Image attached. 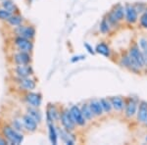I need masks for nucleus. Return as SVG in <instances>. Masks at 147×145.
Segmentation results:
<instances>
[{"instance_id":"c9c22d12","label":"nucleus","mask_w":147,"mask_h":145,"mask_svg":"<svg viewBox=\"0 0 147 145\" xmlns=\"http://www.w3.org/2000/svg\"><path fill=\"white\" fill-rule=\"evenodd\" d=\"M82 59H84V56H75V57H73L71 61H72L73 63H75V62H77V61H79V60H82Z\"/></svg>"},{"instance_id":"72a5a7b5","label":"nucleus","mask_w":147,"mask_h":145,"mask_svg":"<svg viewBox=\"0 0 147 145\" xmlns=\"http://www.w3.org/2000/svg\"><path fill=\"white\" fill-rule=\"evenodd\" d=\"M139 45H140V48L143 51H145L147 47V39L146 38H140L139 39Z\"/></svg>"},{"instance_id":"9b49d317","label":"nucleus","mask_w":147,"mask_h":145,"mask_svg":"<svg viewBox=\"0 0 147 145\" xmlns=\"http://www.w3.org/2000/svg\"><path fill=\"white\" fill-rule=\"evenodd\" d=\"M13 71L17 78H28L34 75V70L32 66H30V64L28 65H16Z\"/></svg>"},{"instance_id":"aec40b11","label":"nucleus","mask_w":147,"mask_h":145,"mask_svg":"<svg viewBox=\"0 0 147 145\" xmlns=\"http://www.w3.org/2000/svg\"><path fill=\"white\" fill-rule=\"evenodd\" d=\"M95 52H97L98 54L104 56V57H110L111 56V49L106 43L104 42H100L96 45Z\"/></svg>"},{"instance_id":"f03ea898","label":"nucleus","mask_w":147,"mask_h":145,"mask_svg":"<svg viewBox=\"0 0 147 145\" xmlns=\"http://www.w3.org/2000/svg\"><path fill=\"white\" fill-rule=\"evenodd\" d=\"M129 54L141 68L146 66L147 56L143 51H141V49L139 48L138 45H134V46L130 47L129 50Z\"/></svg>"},{"instance_id":"f704fd0d","label":"nucleus","mask_w":147,"mask_h":145,"mask_svg":"<svg viewBox=\"0 0 147 145\" xmlns=\"http://www.w3.org/2000/svg\"><path fill=\"white\" fill-rule=\"evenodd\" d=\"M84 47L87 49V51H88V53L92 54V55H93V54L95 53V50H94V49L92 48V47H91L90 45H89L88 43H86V42H85V43H84Z\"/></svg>"},{"instance_id":"0eeeda50","label":"nucleus","mask_w":147,"mask_h":145,"mask_svg":"<svg viewBox=\"0 0 147 145\" xmlns=\"http://www.w3.org/2000/svg\"><path fill=\"white\" fill-rule=\"evenodd\" d=\"M69 110H70L71 116H72L76 125H79V127H84L85 123H86V120H85V118L82 115V110H80V107L77 105H73Z\"/></svg>"},{"instance_id":"ea45409f","label":"nucleus","mask_w":147,"mask_h":145,"mask_svg":"<svg viewBox=\"0 0 147 145\" xmlns=\"http://www.w3.org/2000/svg\"><path fill=\"white\" fill-rule=\"evenodd\" d=\"M146 67H147V61H146Z\"/></svg>"},{"instance_id":"423d86ee","label":"nucleus","mask_w":147,"mask_h":145,"mask_svg":"<svg viewBox=\"0 0 147 145\" xmlns=\"http://www.w3.org/2000/svg\"><path fill=\"white\" fill-rule=\"evenodd\" d=\"M60 121L61 123H62L63 127L67 130H70V132H73L76 127V123L74 122L72 116H71L70 110L66 109V110H63L61 112V115H60Z\"/></svg>"},{"instance_id":"a211bd4d","label":"nucleus","mask_w":147,"mask_h":145,"mask_svg":"<svg viewBox=\"0 0 147 145\" xmlns=\"http://www.w3.org/2000/svg\"><path fill=\"white\" fill-rule=\"evenodd\" d=\"M136 116H137V121H138L139 123H143L147 116V102L140 101L139 107L136 112Z\"/></svg>"},{"instance_id":"f257e3e1","label":"nucleus","mask_w":147,"mask_h":145,"mask_svg":"<svg viewBox=\"0 0 147 145\" xmlns=\"http://www.w3.org/2000/svg\"><path fill=\"white\" fill-rule=\"evenodd\" d=\"M2 132L5 136L8 143L11 144H21L24 141V135L21 132L15 129L11 125H4L2 127Z\"/></svg>"},{"instance_id":"6e6552de","label":"nucleus","mask_w":147,"mask_h":145,"mask_svg":"<svg viewBox=\"0 0 147 145\" xmlns=\"http://www.w3.org/2000/svg\"><path fill=\"white\" fill-rule=\"evenodd\" d=\"M17 84L19 88L24 91H32L36 87V82L30 77L17 78Z\"/></svg>"},{"instance_id":"4468645a","label":"nucleus","mask_w":147,"mask_h":145,"mask_svg":"<svg viewBox=\"0 0 147 145\" xmlns=\"http://www.w3.org/2000/svg\"><path fill=\"white\" fill-rule=\"evenodd\" d=\"M60 115L61 113L59 112L58 108L54 105V104H49L47 107V111H46V120L47 123H54L57 122L58 120H60Z\"/></svg>"},{"instance_id":"a19ab883","label":"nucleus","mask_w":147,"mask_h":145,"mask_svg":"<svg viewBox=\"0 0 147 145\" xmlns=\"http://www.w3.org/2000/svg\"><path fill=\"white\" fill-rule=\"evenodd\" d=\"M145 139H146V141H147V136H146V138H145Z\"/></svg>"},{"instance_id":"79ce46f5","label":"nucleus","mask_w":147,"mask_h":145,"mask_svg":"<svg viewBox=\"0 0 147 145\" xmlns=\"http://www.w3.org/2000/svg\"><path fill=\"white\" fill-rule=\"evenodd\" d=\"M1 1H2V0H1Z\"/></svg>"},{"instance_id":"dca6fc26","label":"nucleus","mask_w":147,"mask_h":145,"mask_svg":"<svg viewBox=\"0 0 147 145\" xmlns=\"http://www.w3.org/2000/svg\"><path fill=\"white\" fill-rule=\"evenodd\" d=\"M110 101L112 103L113 109L117 112H122L124 111L125 106V101L123 97L121 96H112L110 97Z\"/></svg>"},{"instance_id":"4c0bfd02","label":"nucleus","mask_w":147,"mask_h":145,"mask_svg":"<svg viewBox=\"0 0 147 145\" xmlns=\"http://www.w3.org/2000/svg\"><path fill=\"white\" fill-rule=\"evenodd\" d=\"M144 52V53H145L146 54V56H147V47H146V49H145V51H143Z\"/></svg>"},{"instance_id":"9d476101","label":"nucleus","mask_w":147,"mask_h":145,"mask_svg":"<svg viewBox=\"0 0 147 145\" xmlns=\"http://www.w3.org/2000/svg\"><path fill=\"white\" fill-rule=\"evenodd\" d=\"M125 20L127 21L129 24H134L138 20V13L136 10L134 5L129 3H127L125 5Z\"/></svg>"},{"instance_id":"5701e85b","label":"nucleus","mask_w":147,"mask_h":145,"mask_svg":"<svg viewBox=\"0 0 147 145\" xmlns=\"http://www.w3.org/2000/svg\"><path fill=\"white\" fill-rule=\"evenodd\" d=\"M1 5L2 8L10 12L11 14H15L16 12H18V7L16 6V4L12 0H2Z\"/></svg>"},{"instance_id":"1a4fd4ad","label":"nucleus","mask_w":147,"mask_h":145,"mask_svg":"<svg viewBox=\"0 0 147 145\" xmlns=\"http://www.w3.org/2000/svg\"><path fill=\"white\" fill-rule=\"evenodd\" d=\"M25 100L27 104L30 107H35L38 108L41 105L42 102V96L40 93H36V92L28 91L27 94L25 95Z\"/></svg>"},{"instance_id":"2f4dec72","label":"nucleus","mask_w":147,"mask_h":145,"mask_svg":"<svg viewBox=\"0 0 147 145\" xmlns=\"http://www.w3.org/2000/svg\"><path fill=\"white\" fill-rule=\"evenodd\" d=\"M139 23L143 28H147V12H144L141 15L140 19H139Z\"/></svg>"},{"instance_id":"58836bf2","label":"nucleus","mask_w":147,"mask_h":145,"mask_svg":"<svg viewBox=\"0 0 147 145\" xmlns=\"http://www.w3.org/2000/svg\"><path fill=\"white\" fill-rule=\"evenodd\" d=\"M145 12H147V6H146V9H145Z\"/></svg>"},{"instance_id":"f8f14e48","label":"nucleus","mask_w":147,"mask_h":145,"mask_svg":"<svg viewBox=\"0 0 147 145\" xmlns=\"http://www.w3.org/2000/svg\"><path fill=\"white\" fill-rule=\"evenodd\" d=\"M137 107H138V102L134 98H129L125 102V115L127 118H132L137 112Z\"/></svg>"},{"instance_id":"393cba45","label":"nucleus","mask_w":147,"mask_h":145,"mask_svg":"<svg viewBox=\"0 0 147 145\" xmlns=\"http://www.w3.org/2000/svg\"><path fill=\"white\" fill-rule=\"evenodd\" d=\"M112 11L114 12L115 16L117 17V19L120 21V22H122V21L125 19V6H123L122 4H117L116 6H114Z\"/></svg>"},{"instance_id":"20e7f679","label":"nucleus","mask_w":147,"mask_h":145,"mask_svg":"<svg viewBox=\"0 0 147 145\" xmlns=\"http://www.w3.org/2000/svg\"><path fill=\"white\" fill-rule=\"evenodd\" d=\"M120 64H121V66L129 69L130 72H132L134 74H139L140 73V70L142 69L140 66L129 56V54H127V55L123 56L120 60Z\"/></svg>"},{"instance_id":"e433bc0d","label":"nucleus","mask_w":147,"mask_h":145,"mask_svg":"<svg viewBox=\"0 0 147 145\" xmlns=\"http://www.w3.org/2000/svg\"><path fill=\"white\" fill-rule=\"evenodd\" d=\"M8 144V141H7V139L5 137H2L0 136V145H6Z\"/></svg>"},{"instance_id":"6ab92c4d","label":"nucleus","mask_w":147,"mask_h":145,"mask_svg":"<svg viewBox=\"0 0 147 145\" xmlns=\"http://www.w3.org/2000/svg\"><path fill=\"white\" fill-rule=\"evenodd\" d=\"M59 134H60V136H61V139L65 142L66 144H70V145H73L75 144V138L73 137V135L71 134V132L70 130H67L65 128H62V129H59Z\"/></svg>"},{"instance_id":"4be33fe9","label":"nucleus","mask_w":147,"mask_h":145,"mask_svg":"<svg viewBox=\"0 0 147 145\" xmlns=\"http://www.w3.org/2000/svg\"><path fill=\"white\" fill-rule=\"evenodd\" d=\"M80 110H82V115H84V117L85 118V120L86 121H91L92 119H93L95 116H94V114L92 113V110L90 108V106H89L88 103H84L80 107Z\"/></svg>"},{"instance_id":"c756f323","label":"nucleus","mask_w":147,"mask_h":145,"mask_svg":"<svg viewBox=\"0 0 147 145\" xmlns=\"http://www.w3.org/2000/svg\"><path fill=\"white\" fill-rule=\"evenodd\" d=\"M11 127H13L15 129L19 132H23L25 129V125H24L23 120H19V119H14L11 122Z\"/></svg>"},{"instance_id":"412c9836","label":"nucleus","mask_w":147,"mask_h":145,"mask_svg":"<svg viewBox=\"0 0 147 145\" xmlns=\"http://www.w3.org/2000/svg\"><path fill=\"white\" fill-rule=\"evenodd\" d=\"M48 132H49V139L52 144L58 143V132L54 125V123H48Z\"/></svg>"},{"instance_id":"39448f33","label":"nucleus","mask_w":147,"mask_h":145,"mask_svg":"<svg viewBox=\"0 0 147 145\" xmlns=\"http://www.w3.org/2000/svg\"><path fill=\"white\" fill-rule=\"evenodd\" d=\"M15 34H17V36H22L25 38L32 39L34 38L35 36V28L32 26H25V25H20L15 28Z\"/></svg>"},{"instance_id":"a878e982","label":"nucleus","mask_w":147,"mask_h":145,"mask_svg":"<svg viewBox=\"0 0 147 145\" xmlns=\"http://www.w3.org/2000/svg\"><path fill=\"white\" fill-rule=\"evenodd\" d=\"M7 22L12 27H18V26L22 25L24 22V18L21 15H18V14H12L11 17L7 20Z\"/></svg>"},{"instance_id":"f3484780","label":"nucleus","mask_w":147,"mask_h":145,"mask_svg":"<svg viewBox=\"0 0 147 145\" xmlns=\"http://www.w3.org/2000/svg\"><path fill=\"white\" fill-rule=\"evenodd\" d=\"M88 104L92 110V113L94 114L95 117H100V116L103 115L104 111L103 108H102L100 100H98V99H92V100L89 101Z\"/></svg>"},{"instance_id":"bb28decb","label":"nucleus","mask_w":147,"mask_h":145,"mask_svg":"<svg viewBox=\"0 0 147 145\" xmlns=\"http://www.w3.org/2000/svg\"><path fill=\"white\" fill-rule=\"evenodd\" d=\"M111 28H112V26L110 25L109 21L107 20V18H103L99 25V30L102 32L103 34H107L111 32Z\"/></svg>"},{"instance_id":"473e14b6","label":"nucleus","mask_w":147,"mask_h":145,"mask_svg":"<svg viewBox=\"0 0 147 145\" xmlns=\"http://www.w3.org/2000/svg\"><path fill=\"white\" fill-rule=\"evenodd\" d=\"M136 10L137 11V13H143L145 12V9H146V5L143 3H136V5H134Z\"/></svg>"},{"instance_id":"7c9ffc66","label":"nucleus","mask_w":147,"mask_h":145,"mask_svg":"<svg viewBox=\"0 0 147 145\" xmlns=\"http://www.w3.org/2000/svg\"><path fill=\"white\" fill-rule=\"evenodd\" d=\"M12 14L10 12H8L5 9H0V20H3V21H7L9 18L11 17Z\"/></svg>"},{"instance_id":"2eb2a0df","label":"nucleus","mask_w":147,"mask_h":145,"mask_svg":"<svg viewBox=\"0 0 147 145\" xmlns=\"http://www.w3.org/2000/svg\"><path fill=\"white\" fill-rule=\"evenodd\" d=\"M22 120H23L24 125H25V129H27L28 132H34L37 129V125H38V123H37L34 119H32L30 117L28 114L24 115Z\"/></svg>"},{"instance_id":"b1692460","label":"nucleus","mask_w":147,"mask_h":145,"mask_svg":"<svg viewBox=\"0 0 147 145\" xmlns=\"http://www.w3.org/2000/svg\"><path fill=\"white\" fill-rule=\"evenodd\" d=\"M27 114L30 116L32 119H34L35 121H36L37 123H41L42 121V115L41 113H40V111L37 110V108H35V107H28V110H27Z\"/></svg>"},{"instance_id":"7ed1b4c3","label":"nucleus","mask_w":147,"mask_h":145,"mask_svg":"<svg viewBox=\"0 0 147 145\" xmlns=\"http://www.w3.org/2000/svg\"><path fill=\"white\" fill-rule=\"evenodd\" d=\"M14 45L19 51L22 52H28L30 53L34 49V43H32V39L25 38L22 36H17L14 39Z\"/></svg>"},{"instance_id":"ddd939ff","label":"nucleus","mask_w":147,"mask_h":145,"mask_svg":"<svg viewBox=\"0 0 147 145\" xmlns=\"http://www.w3.org/2000/svg\"><path fill=\"white\" fill-rule=\"evenodd\" d=\"M13 62L16 65H28L32 62V56L28 52L19 51L13 55Z\"/></svg>"},{"instance_id":"c85d7f7f","label":"nucleus","mask_w":147,"mask_h":145,"mask_svg":"<svg viewBox=\"0 0 147 145\" xmlns=\"http://www.w3.org/2000/svg\"><path fill=\"white\" fill-rule=\"evenodd\" d=\"M107 20L109 21V23H110V25L112 26V28H118L120 25V21L118 20L117 17L115 16V14H114V12L111 10L109 13L107 14Z\"/></svg>"},{"instance_id":"cd10ccee","label":"nucleus","mask_w":147,"mask_h":145,"mask_svg":"<svg viewBox=\"0 0 147 145\" xmlns=\"http://www.w3.org/2000/svg\"><path fill=\"white\" fill-rule=\"evenodd\" d=\"M100 102H101V105H102V108H103L104 113L110 114L113 110V106H112V103H111L110 99L109 98H101Z\"/></svg>"}]
</instances>
